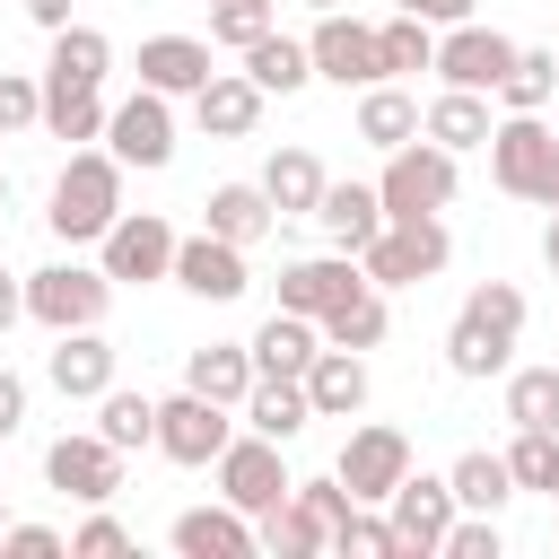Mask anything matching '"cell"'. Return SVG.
Instances as JSON below:
<instances>
[{
    "instance_id": "18",
    "label": "cell",
    "mask_w": 559,
    "mask_h": 559,
    "mask_svg": "<svg viewBox=\"0 0 559 559\" xmlns=\"http://www.w3.org/2000/svg\"><path fill=\"white\" fill-rule=\"evenodd\" d=\"M166 542H175L183 559H253V550H262V524H253L245 507L218 498V507H183Z\"/></svg>"
},
{
    "instance_id": "35",
    "label": "cell",
    "mask_w": 559,
    "mask_h": 559,
    "mask_svg": "<svg viewBox=\"0 0 559 559\" xmlns=\"http://www.w3.org/2000/svg\"><path fill=\"white\" fill-rule=\"evenodd\" d=\"M454 507H472V515H498L507 498H515V472H507V454H489V445H472V454H454Z\"/></svg>"
},
{
    "instance_id": "25",
    "label": "cell",
    "mask_w": 559,
    "mask_h": 559,
    "mask_svg": "<svg viewBox=\"0 0 559 559\" xmlns=\"http://www.w3.org/2000/svg\"><path fill=\"white\" fill-rule=\"evenodd\" d=\"M114 79V35L105 26H61L52 35V61H44V87H105Z\"/></svg>"
},
{
    "instance_id": "6",
    "label": "cell",
    "mask_w": 559,
    "mask_h": 559,
    "mask_svg": "<svg viewBox=\"0 0 559 559\" xmlns=\"http://www.w3.org/2000/svg\"><path fill=\"white\" fill-rule=\"evenodd\" d=\"M445 262H454L445 218H384V236L358 253V271H367L376 288H419V280H437Z\"/></svg>"
},
{
    "instance_id": "42",
    "label": "cell",
    "mask_w": 559,
    "mask_h": 559,
    "mask_svg": "<svg viewBox=\"0 0 559 559\" xmlns=\"http://www.w3.org/2000/svg\"><path fill=\"white\" fill-rule=\"evenodd\" d=\"M253 35H271V0H210V44H253Z\"/></svg>"
},
{
    "instance_id": "5",
    "label": "cell",
    "mask_w": 559,
    "mask_h": 559,
    "mask_svg": "<svg viewBox=\"0 0 559 559\" xmlns=\"http://www.w3.org/2000/svg\"><path fill=\"white\" fill-rule=\"evenodd\" d=\"M105 306H114L105 262H44V271H26V314L44 332H87V323H105Z\"/></svg>"
},
{
    "instance_id": "4",
    "label": "cell",
    "mask_w": 559,
    "mask_h": 559,
    "mask_svg": "<svg viewBox=\"0 0 559 559\" xmlns=\"http://www.w3.org/2000/svg\"><path fill=\"white\" fill-rule=\"evenodd\" d=\"M454 148H437L428 131L419 140H402V148H384V175H376V192H384V218H437V210H454Z\"/></svg>"
},
{
    "instance_id": "2",
    "label": "cell",
    "mask_w": 559,
    "mask_h": 559,
    "mask_svg": "<svg viewBox=\"0 0 559 559\" xmlns=\"http://www.w3.org/2000/svg\"><path fill=\"white\" fill-rule=\"evenodd\" d=\"M114 218H122V157L114 148H70V166L44 192V227L61 245H96Z\"/></svg>"
},
{
    "instance_id": "43",
    "label": "cell",
    "mask_w": 559,
    "mask_h": 559,
    "mask_svg": "<svg viewBox=\"0 0 559 559\" xmlns=\"http://www.w3.org/2000/svg\"><path fill=\"white\" fill-rule=\"evenodd\" d=\"M550 454H559V437H550V428H515V445H507L515 489H550Z\"/></svg>"
},
{
    "instance_id": "55",
    "label": "cell",
    "mask_w": 559,
    "mask_h": 559,
    "mask_svg": "<svg viewBox=\"0 0 559 559\" xmlns=\"http://www.w3.org/2000/svg\"><path fill=\"white\" fill-rule=\"evenodd\" d=\"M550 498H559V454H550Z\"/></svg>"
},
{
    "instance_id": "31",
    "label": "cell",
    "mask_w": 559,
    "mask_h": 559,
    "mask_svg": "<svg viewBox=\"0 0 559 559\" xmlns=\"http://www.w3.org/2000/svg\"><path fill=\"white\" fill-rule=\"evenodd\" d=\"M245 79H253L262 96H297V87L314 79V52H306L297 35H280V26H271V35H253V44H245Z\"/></svg>"
},
{
    "instance_id": "39",
    "label": "cell",
    "mask_w": 559,
    "mask_h": 559,
    "mask_svg": "<svg viewBox=\"0 0 559 559\" xmlns=\"http://www.w3.org/2000/svg\"><path fill=\"white\" fill-rule=\"evenodd\" d=\"M507 419L559 437V367H507Z\"/></svg>"
},
{
    "instance_id": "32",
    "label": "cell",
    "mask_w": 559,
    "mask_h": 559,
    "mask_svg": "<svg viewBox=\"0 0 559 559\" xmlns=\"http://www.w3.org/2000/svg\"><path fill=\"white\" fill-rule=\"evenodd\" d=\"M323 183H332V175L314 166V148H271V166H262V192H271L280 218H314Z\"/></svg>"
},
{
    "instance_id": "33",
    "label": "cell",
    "mask_w": 559,
    "mask_h": 559,
    "mask_svg": "<svg viewBox=\"0 0 559 559\" xmlns=\"http://www.w3.org/2000/svg\"><path fill=\"white\" fill-rule=\"evenodd\" d=\"M105 122H114L105 87H44V131H52V140L87 148V140H105Z\"/></svg>"
},
{
    "instance_id": "1",
    "label": "cell",
    "mask_w": 559,
    "mask_h": 559,
    "mask_svg": "<svg viewBox=\"0 0 559 559\" xmlns=\"http://www.w3.org/2000/svg\"><path fill=\"white\" fill-rule=\"evenodd\" d=\"M515 341H524V288L515 280H480L463 306H454V323H445V367L454 376H507L515 367Z\"/></svg>"
},
{
    "instance_id": "53",
    "label": "cell",
    "mask_w": 559,
    "mask_h": 559,
    "mask_svg": "<svg viewBox=\"0 0 559 559\" xmlns=\"http://www.w3.org/2000/svg\"><path fill=\"white\" fill-rule=\"evenodd\" d=\"M542 262L559 271V210H550V227H542Z\"/></svg>"
},
{
    "instance_id": "8",
    "label": "cell",
    "mask_w": 559,
    "mask_h": 559,
    "mask_svg": "<svg viewBox=\"0 0 559 559\" xmlns=\"http://www.w3.org/2000/svg\"><path fill=\"white\" fill-rule=\"evenodd\" d=\"M175 227L157 218V210H122L105 236H96V262H105V280L114 288H148V280H175Z\"/></svg>"
},
{
    "instance_id": "13",
    "label": "cell",
    "mask_w": 559,
    "mask_h": 559,
    "mask_svg": "<svg viewBox=\"0 0 559 559\" xmlns=\"http://www.w3.org/2000/svg\"><path fill=\"white\" fill-rule=\"evenodd\" d=\"M306 52H314V79H332V87H376V79H384V44H376V26L349 17V9H323L314 35H306Z\"/></svg>"
},
{
    "instance_id": "19",
    "label": "cell",
    "mask_w": 559,
    "mask_h": 559,
    "mask_svg": "<svg viewBox=\"0 0 559 559\" xmlns=\"http://www.w3.org/2000/svg\"><path fill=\"white\" fill-rule=\"evenodd\" d=\"M349 288H367L358 253H306V262H288V271H280V306H288V314H314V323H323Z\"/></svg>"
},
{
    "instance_id": "54",
    "label": "cell",
    "mask_w": 559,
    "mask_h": 559,
    "mask_svg": "<svg viewBox=\"0 0 559 559\" xmlns=\"http://www.w3.org/2000/svg\"><path fill=\"white\" fill-rule=\"evenodd\" d=\"M306 9H314V17H323V9H349V0H306Z\"/></svg>"
},
{
    "instance_id": "34",
    "label": "cell",
    "mask_w": 559,
    "mask_h": 559,
    "mask_svg": "<svg viewBox=\"0 0 559 559\" xmlns=\"http://www.w3.org/2000/svg\"><path fill=\"white\" fill-rule=\"evenodd\" d=\"M384 332H393V306H384V288H376V280H367V288H349V297L323 314V341H332V349H376Z\"/></svg>"
},
{
    "instance_id": "23",
    "label": "cell",
    "mask_w": 559,
    "mask_h": 559,
    "mask_svg": "<svg viewBox=\"0 0 559 559\" xmlns=\"http://www.w3.org/2000/svg\"><path fill=\"white\" fill-rule=\"evenodd\" d=\"M306 402H314V419H358L367 411V349H314V367H306Z\"/></svg>"
},
{
    "instance_id": "7",
    "label": "cell",
    "mask_w": 559,
    "mask_h": 559,
    "mask_svg": "<svg viewBox=\"0 0 559 559\" xmlns=\"http://www.w3.org/2000/svg\"><path fill=\"white\" fill-rule=\"evenodd\" d=\"M210 472H218V498H227V507H245L253 524H262L271 507H288V489H297V472H288L280 437H253V428H245V437H227V454H218Z\"/></svg>"
},
{
    "instance_id": "21",
    "label": "cell",
    "mask_w": 559,
    "mask_h": 559,
    "mask_svg": "<svg viewBox=\"0 0 559 559\" xmlns=\"http://www.w3.org/2000/svg\"><path fill=\"white\" fill-rule=\"evenodd\" d=\"M314 227L332 236V253H367V245L384 236V192H376V183H323Z\"/></svg>"
},
{
    "instance_id": "45",
    "label": "cell",
    "mask_w": 559,
    "mask_h": 559,
    "mask_svg": "<svg viewBox=\"0 0 559 559\" xmlns=\"http://www.w3.org/2000/svg\"><path fill=\"white\" fill-rule=\"evenodd\" d=\"M35 122H44V79L0 70V140H9V131H35Z\"/></svg>"
},
{
    "instance_id": "30",
    "label": "cell",
    "mask_w": 559,
    "mask_h": 559,
    "mask_svg": "<svg viewBox=\"0 0 559 559\" xmlns=\"http://www.w3.org/2000/svg\"><path fill=\"white\" fill-rule=\"evenodd\" d=\"M358 140H367V148H402V140H419V96H411L402 79L358 87Z\"/></svg>"
},
{
    "instance_id": "48",
    "label": "cell",
    "mask_w": 559,
    "mask_h": 559,
    "mask_svg": "<svg viewBox=\"0 0 559 559\" xmlns=\"http://www.w3.org/2000/svg\"><path fill=\"white\" fill-rule=\"evenodd\" d=\"M0 550H9V559H61V550H70V533H52V524H9V533H0Z\"/></svg>"
},
{
    "instance_id": "51",
    "label": "cell",
    "mask_w": 559,
    "mask_h": 559,
    "mask_svg": "<svg viewBox=\"0 0 559 559\" xmlns=\"http://www.w3.org/2000/svg\"><path fill=\"white\" fill-rule=\"evenodd\" d=\"M17 314H26V280H17V271H0V332H9Z\"/></svg>"
},
{
    "instance_id": "17",
    "label": "cell",
    "mask_w": 559,
    "mask_h": 559,
    "mask_svg": "<svg viewBox=\"0 0 559 559\" xmlns=\"http://www.w3.org/2000/svg\"><path fill=\"white\" fill-rule=\"evenodd\" d=\"M114 367H122V349L87 323V332H52V349H44V384L61 393V402H96V393H114Z\"/></svg>"
},
{
    "instance_id": "29",
    "label": "cell",
    "mask_w": 559,
    "mask_h": 559,
    "mask_svg": "<svg viewBox=\"0 0 559 559\" xmlns=\"http://www.w3.org/2000/svg\"><path fill=\"white\" fill-rule=\"evenodd\" d=\"M306 419H314V402H306V376H253V393H245V428L253 437H306Z\"/></svg>"
},
{
    "instance_id": "16",
    "label": "cell",
    "mask_w": 559,
    "mask_h": 559,
    "mask_svg": "<svg viewBox=\"0 0 559 559\" xmlns=\"http://www.w3.org/2000/svg\"><path fill=\"white\" fill-rule=\"evenodd\" d=\"M175 288L183 297H201V306H236L245 288H253V271H245V245H227V236H183L175 245Z\"/></svg>"
},
{
    "instance_id": "58",
    "label": "cell",
    "mask_w": 559,
    "mask_h": 559,
    "mask_svg": "<svg viewBox=\"0 0 559 559\" xmlns=\"http://www.w3.org/2000/svg\"><path fill=\"white\" fill-rule=\"evenodd\" d=\"M550 52H559V44H550Z\"/></svg>"
},
{
    "instance_id": "57",
    "label": "cell",
    "mask_w": 559,
    "mask_h": 559,
    "mask_svg": "<svg viewBox=\"0 0 559 559\" xmlns=\"http://www.w3.org/2000/svg\"><path fill=\"white\" fill-rule=\"evenodd\" d=\"M0 533H9V507H0Z\"/></svg>"
},
{
    "instance_id": "40",
    "label": "cell",
    "mask_w": 559,
    "mask_h": 559,
    "mask_svg": "<svg viewBox=\"0 0 559 559\" xmlns=\"http://www.w3.org/2000/svg\"><path fill=\"white\" fill-rule=\"evenodd\" d=\"M262 550H271V559H306V550H332V542H323V524L288 498V507H271V515H262Z\"/></svg>"
},
{
    "instance_id": "9",
    "label": "cell",
    "mask_w": 559,
    "mask_h": 559,
    "mask_svg": "<svg viewBox=\"0 0 559 559\" xmlns=\"http://www.w3.org/2000/svg\"><path fill=\"white\" fill-rule=\"evenodd\" d=\"M227 437H236V411H227V402H210V393H192V384L157 402V454H166V463L210 472V463L227 454Z\"/></svg>"
},
{
    "instance_id": "52",
    "label": "cell",
    "mask_w": 559,
    "mask_h": 559,
    "mask_svg": "<svg viewBox=\"0 0 559 559\" xmlns=\"http://www.w3.org/2000/svg\"><path fill=\"white\" fill-rule=\"evenodd\" d=\"M26 17H35L44 35H61V26H70V0H26Z\"/></svg>"
},
{
    "instance_id": "12",
    "label": "cell",
    "mask_w": 559,
    "mask_h": 559,
    "mask_svg": "<svg viewBox=\"0 0 559 559\" xmlns=\"http://www.w3.org/2000/svg\"><path fill=\"white\" fill-rule=\"evenodd\" d=\"M341 489L358 498V507H384L393 489H402V472H411V437L402 428H384V419H367V428H349L341 437Z\"/></svg>"
},
{
    "instance_id": "38",
    "label": "cell",
    "mask_w": 559,
    "mask_h": 559,
    "mask_svg": "<svg viewBox=\"0 0 559 559\" xmlns=\"http://www.w3.org/2000/svg\"><path fill=\"white\" fill-rule=\"evenodd\" d=\"M376 44H384V79L437 70V26H428V17H411V9H393V17L376 26Z\"/></svg>"
},
{
    "instance_id": "3",
    "label": "cell",
    "mask_w": 559,
    "mask_h": 559,
    "mask_svg": "<svg viewBox=\"0 0 559 559\" xmlns=\"http://www.w3.org/2000/svg\"><path fill=\"white\" fill-rule=\"evenodd\" d=\"M489 183L533 201V210H559V131L542 114H498L489 131Z\"/></svg>"
},
{
    "instance_id": "10",
    "label": "cell",
    "mask_w": 559,
    "mask_h": 559,
    "mask_svg": "<svg viewBox=\"0 0 559 559\" xmlns=\"http://www.w3.org/2000/svg\"><path fill=\"white\" fill-rule=\"evenodd\" d=\"M384 515H393V559H437V550H445V524H454L463 507H454V480H445V472H419V463H411L402 489L384 498Z\"/></svg>"
},
{
    "instance_id": "14",
    "label": "cell",
    "mask_w": 559,
    "mask_h": 559,
    "mask_svg": "<svg viewBox=\"0 0 559 559\" xmlns=\"http://www.w3.org/2000/svg\"><path fill=\"white\" fill-rule=\"evenodd\" d=\"M105 148H114L122 166H140V175L175 166V96H157V87L122 96V105H114V122H105Z\"/></svg>"
},
{
    "instance_id": "26",
    "label": "cell",
    "mask_w": 559,
    "mask_h": 559,
    "mask_svg": "<svg viewBox=\"0 0 559 559\" xmlns=\"http://www.w3.org/2000/svg\"><path fill=\"white\" fill-rule=\"evenodd\" d=\"M314 349H323V323H314V314L271 306V323L253 332V376H306V367H314Z\"/></svg>"
},
{
    "instance_id": "56",
    "label": "cell",
    "mask_w": 559,
    "mask_h": 559,
    "mask_svg": "<svg viewBox=\"0 0 559 559\" xmlns=\"http://www.w3.org/2000/svg\"><path fill=\"white\" fill-rule=\"evenodd\" d=\"M0 210H9V175H0Z\"/></svg>"
},
{
    "instance_id": "49",
    "label": "cell",
    "mask_w": 559,
    "mask_h": 559,
    "mask_svg": "<svg viewBox=\"0 0 559 559\" xmlns=\"http://www.w3.org/2000/svg\"><path fill=\"white\" fill-rule=\"evenodd\" d=\"M17 428H26V376H17V367H0V445H9Z\"/></svg>"
},
{
    "instance_id": "50",
    "label": "cell",
    "mask_w": 559,
    "mask_h": 559,
    "mask_svg": "<svg viewBox=\"0 0 559 559\" xmlns=\"http://www.w3.org/2000/svg\"><path fill=\"white\" fill-rule=\"evenodd\" d=\"M393 9H411V17H428V26H463L480 0H393Z\"/></svg>"
},
{
    "instance_id": "44",
    "label": "cell",
    "mask_w": 559,
    "mask_h": 559,
    "mask_svg": "<svg viewBox=\"0 0 559 559\" xmlns=\"http://www.w3.org/2000/svg\"><path fill=\"white\" fill-rule=\"evenodd\" d=\"M498 550H507L498 515H472V507H463V515L445 524V550H437V559H498Z\"/></svg>"
},
{
    "instance_id": "37",
    "label": "cell",
    "mask_w": 559,
    "mask_h": 559,
    "mask_svg": "<svg viewBox=\"0 0 559 559\" xmlns=\"http://www.w3.org/2000/svg\"><path fill=\"white\" fill-rule=\"evenodd\" d=\"M96 437H114L122 454H140V445H157V402H148V393H131V384H114V393H96Z\"/></svg>"
},
{
    "instance_id": "24",
    "label": "cell",
    "mask_w": 559,
    "mask_h": 559,
    "mask_svg": "<svg viewBox=\"0 0 559 559\" xmlns=\"http://www.w3.org/2000/svg\"><path fill=\"white\" fill-rule=\"evenodd\" d=\"M140 87H157V96H201V87H210V44H201V35H148V44H140Z\"/></svg>"
},
{
    "instance_id": "41",
    "label": "cell",
    "mask_w": 559,
    "mask_h": 559,
    "mask_svg": "<svg viewBox=\"0 0 559 559\" xmlns=\"http://www.w3.org/2000/svg\"><path fill=\"white\" fill-rule=\"evenodd\" d=\"M332 550L341 559H393V515L384 507H349L341 533H332Z\"/></svg>"
},
{
    "instance_id": "20",
    "label": "cell",
    "mask_w": 559,
    "mask_h": 559,
    "mask_svg": "<svg viewBox=\"0 0 559 559\" xmlns=\"http://www.w3.org/2000/svg\"><path fill=\"white\" fill-rule=\"evenodd\" d=\"M262 105H271V96H262L245 70H210V87L192 96V122H201L210 140H253V131H262Z\"/></svg>"
},
{
    "instance_id": "15",
    "label": "cell",
    "mask_w": 559,
    "mask_h": 559,
    "mask_svg": "<svg viewBox=\"0 0 559 559\" xmlns=\"http://www.w3.org/2000/svg\"><path fill=\"white\" fill-rule=\"evenodd\" d=\"M507 61H515V35H498V26H480V17H463V26H445V35H437V79H445V87L498 96Z\"/></svg>"
},
{
    "instance_id": "46",
    "label": "cell",
    "mask_w": 559,
    "mask_h": 559,
    "mask_svg": "<svg viewBox=\"0 0 559 559\" xmlns=\"http://www.w3.org/2000/svg\"><path fill=\"white\" fill-rule=\"evenodd\" d=\"M288 498H297V507H306V515H314V524H323V542H332V533H341V515H349V507H358V498H349V489H341V472H323V480H297V489H288Z\"/></svg>"
},
{
    "instance_id": "28",
    "label": "cell",
    "mask_w": 559,
    "mask_h": 559,
    "mask_svg": "<svg viewBox=\"0 0 559 559\" xmlns=\"http://www.w3.org/2000/svg\"><path fill=\"white\" fill-rule=\"evenodd\" d=\"M183 384L210 393V402H227V411H245V393H253V341H210V349H192V358H183Z\"/></svg>"
},
{
    "instance_id": "27",
    "label": "cell",
    "mask_w": 559,
    "mask_h": 559,
    "mask_svg": "<svg viewBox=\"0 0 559 559\" xmlns=\"http://www.w3.org/2000/svg\"><path fill=\"white\" fill-rule=\"evenodd\" d=\"M419 131L437 140V148H489V131H498V114H489V96H472V87H437V105L419 114Z\"/></svg>"
},
{
    "instance_id": "47",
    "label": "cell",
    "mask_w": 559,
    "mask_h": 559,
    "mask_svg": "<svg viewBox=\"0 0 559 559\" xmlns=\"http://www.w3.org/2000/svg\"><path fill=\"white\" fill-rule=\"evenodd\" d=\"M114 550H131V533H122L105 507H96L87 524H70V559H114Z\"/></svg>"
},
{
    "instance_id": "36",
    "label": "cell",
    "mask_w": 559,
    "mask_h": 559,
    "mask_svg": "<svg viewBox=\"0 0 559 559\" xmlns=\"http://www.w3.org/2000/svg\"><path fill=\"white\" fill-rule=\"evenodd\" d=\"M550 96H559V52L515 44V61H507V79H498V105H507V114H542Z\"/></svg>"
},
{
    "instance_id": "11",
    "label": "cell",
    "mask_w": 559,
    "mask_h": 559,
    "mask_svg": "<svg viewBox=\"0 0 559 559\" xmlns=\"http://www.w3.org/2000/svg\"><path fill=\"white\" fill-rule=\"evenodd\" d=\"M44 480L61 498H79V507H114L122 498V445L96 437V428H70V437L44 445Z\"/></svg>"
},
{
    "instance_id": "22",
    "label": "cell",
    "mask_w": 559,
    "mask_h": 559,
    "mask_svg": "<svg viewBox=\"0 0 559 559\" xmlns=\"http://www.w3.org/2000/svg\"><path fill=\"white\" fill-rule=\"evenodd\" d=\"M201 227L253 253V245H262V236L280 227V210H271V192H262V175H253V183H210V201H201Z\"/></svg>"
}]
</instances>
